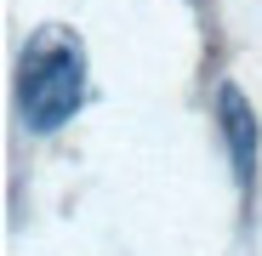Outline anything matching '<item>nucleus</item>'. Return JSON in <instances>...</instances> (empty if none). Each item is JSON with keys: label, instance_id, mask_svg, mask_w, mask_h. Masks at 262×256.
<instances>
[{"label": "nucleus", "instance_id": "1", "mask_svg": "<svg viewBox=\"0 0 262 256\" xmlns=\"http://www.w3.org/2000/svg\"><path fill=\"white\" fill-rule=\"evenodd\" d=\"M85 103V46L69 29H34L17 63V108L29 131H57Z\"/></svg>", "mask_w": 262, "mask_h": 256}, {"label": "nucleus", "instance_id": "2", "mask_svg": "<svg viewBox=\"0 0 262 256\" xmlns=\"http://www.w3.org/2000/svg\"><path fill=\"white\" fill-rule=\"evenodd\" d=\"M216 125H223V143H228L239 188H251L256 182V114H251L239 85H223V91H216Z\"/></svg>", "mask_w": 262, "mask_h": 256}]
</instances>
